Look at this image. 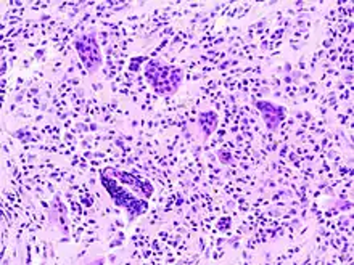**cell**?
Here are the masks:
<instances>
[{
    "label": "cell",
    "instance_id": "3957f363",
    "mask_svg": "<svg viewBox=\"0 0 354 265\" xmlns=\"http://www.w3.org/2000/svg\"><path fill=\"white\" fill-rule=\"evenodd\" d=\"M102 180H103V185H105V188L110 191L113 201H115L118 206H121V208H126L127 213L131 214V217L145 213V210H147L145 201L134 198V196H132L131 193H127V191L122 188V186L116 185L115 181L108 179V177H103Z\"/></svg>",
    "mask_w": 354,
    "mask_h": 265
},
{
    "label": "cell",
    "instance_id": "277c9868",
    "mask_svg": "<svg viewBox=\"0 0 354 265\" xmlns=\"http://www.w3.org/2000/svg\"><path fill=\"white\" fill-rule=\"evenodd\" d=\"M257 108L263 115V119L269 130H277L279 126L285 121V116H287L283 106H277L270 101H258Z\"/></svg>",
    "mask_w": 354,
    "mask_h": 265
},
{
    "label": "cell",
    "instance_id": "7a4b0ae2",
    "mask_svg": "<svg viewBox=\"0 0 354 265\" xmlns=\"http://www.w3.org/2000/svg\"><path fill=\"white\" fill-rule=\"evenodd\" d=\"M75 47L80 55L82 65L86 66L88 75L97 72L98 68L102 65V55H100V47H98L97 34L88 32L82 34L75 41Z\"/></svg>",
    "mask_w": 354,
    "mask_h": 265
},
{
    "label": "cell",
    "instance_id": "5b68a950",
    "mask_svg": "<svg viewBox=\"0 0 354 265\" xmlns=\"http://www.w3.org/2000/svg\"><path fill=\"white\" fill-rule=\"evenodd\" d=\"M200 127L201 130L205 132V135L209 137L214 132L216 127H218V116H216L213 111L203 112V115L200 116Z\"/></svg>",
    "mask_w": 354,
    "mask_h": 265
},
{
    "label": "cell",
    "instance_id": "6da1fadb",
    "mask_svg": "<svg viewBox=\"0 0 354 265\" xmlns=\"http://www.w3.org/2000/svg\"><path fill=\"white\" fill-rule=\"evenodd\" d=\"M147 79L161 95H173L180 87L184 75L179 68H171L161 61H150L145 68Z\"/></svg>",
    "mask_w": 354,
    "mask_h": 265
}]
</instances>
